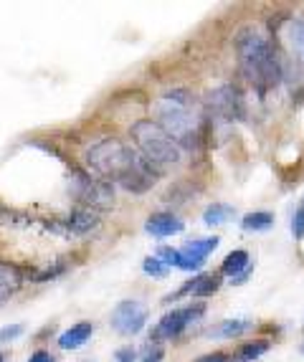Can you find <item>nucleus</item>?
Here are the masks:
<instances>
[{
    "label": "nucleus",
    "mask_w": 304,
    "mask_h": 362,
    "mask_svg": "<svg viewBox=\"0 0 304 362\" xmlns=\"http://www.w3.org/2000/svg\"><path fill=\"white\" fill-rule=\"evenodd\" d=\"M84 165L89 168V175L110 182V185L117 182L132 195H142L152 190L160 177L158 170L150 163H145V157L140 152L117 137L94 142L84 152Z\"/></svg>",
    "instance_id": "f257e3e1"
},
{
    "label": "nucleus",
    "mask_w": 304,
    "mask_h": 362,
    "mask_svg": "<svg viewBox=\"0 0 304 362\" xmlns=\"http://www.w3.org/2000/svg\"><path fill=\"white\" fill-rule=\"evenodd\" d=\"M233 46H236L238 69L254 84V89L264 94L279 86V81L284 78V64L276 51V43L267 33H262L254 25H246L236 33Z\"/></svg>",
    "instance_id": "f03ea898"
},
{
    "label": "nucleus",
    "mask_w": 304,
    "mask_h": 362,
    "mask_svg": "<svg viewBox=\"0 0 304 362\" xmlns=\"http://www.w3.org/2000/svg\"><path fill=\"white\" fill-rule=\"evenodd\" d=\"M155 122L170 134L180 150H195L201 145L203 112L188 89H173L163 94L155 102Z\"/></svg>",
    "instance_id": "7ed1b4c3"
},
{
    "label": "nucleus",
    "mask_w": 304,
    "mask_h": 362,
    "mask_svg": "<svg viewBox=\"0 0 304 362\" xmlns=\"http://www.w3.org/2000/svg\"><path fill=\"white\" fill-rule=\"evenodd\" d=\"M129 137H132L134 150L140 152L145 157V163H150L160 175L180 165L182 150L173 142L170 134L165 132L155 119L134 122L132 129H129Z\"/></svg>",
    "instance_id": "20e7f679"
},
{
    "label": "nucleus",
    "mask_w": 304,
    "mask_h": 362,
    "mask_svg": "<svg viewBox=\"0 0 304 362\" xmlns=\"http://www.w3.org/2000/svg\"><path fill=\"white\" fill-rule=\"evenodd\" d=\"M74 200L81 203V208L89 211H110L115 206V187L110 182L99 180V177L89 175L84 170H71V182H69Z\"/></svg>",
    "instance_id": "39448f33"
},
{
    "label": "nucleus",
    "mask_w": 304,
    "mask_h": 362,
    "mask_svg": "<svg viewBox=\"0 0 304 362\" xmlns=\"http://www.w3.org/2000/svg\"><path fill=\"white\" fill-rule=\"evenodd\" d=\"M206 112L221 122H241L246 119V102L238 86L223 84L206 94Z\"/></svg>",
    "instance_id": "423d86ee"
},
{
    "label": "nucleus",
    "mask_w": 304,
    "mask_h": 362,
    "mask_svg": "<svg viewBox=\"0 0 304 362\" xmlns=\"http://www.w3.org/2000/svg\"><path fill=\"white\" fill-rule=\"evenodd\" d=\"M203 314H206V304L203 302H193V304H185L180 309H173L163 317V320L155 325L152 329V342H163V339H177L190 325L201 320Z\"/></svg>",
    "instance_id": "0eeeda50"
},
{
    "label": "nucleus",
    "mask_w": 304,
    "mask_h": 362,
    "mask_svg": "<svg viewBox=\"0 0 304 362\" xmlns=\"http://www.w3.org/2000/svg\"><path fill=\"white\" fill-rule=\"evenodd\" d=\"M147 320H150V309L140 299H124L112 309L110 325L122 337H134L147 327Z\"/></svg>",
    "instance_id": "6e6552de"
},
{
    "label": "nucleus",
    "mask_w": 304,
    "mask_h": 362,
    "mask_svg": "<svg viewBox=\"0 0 304 362\" xmlns=\"http://www.w3.org/2000/svg\"><path fill=\"white\" fill-rule=\"evenodd\" d=\"M218 289H221V274H195L188 284L180 286L173 296H165V304H170L173 299H180V296L206 299V296H213Z\"/></svg>",
    "instance_id": "1a4fd4ad"
},
{
    "label": "nucleus",
    "mask_w": 304,
    "mask_h": 362,
    "mask_svg": "<svg viewBox=\"0 0 304 362\" xmlns=\"http://www.w3.org/2000/svg\"><path fill=\"white\" fill-rule=\"evenodd\" d=\"M145 230L155 238H170V235H177L185 230V223L180 218L173 216V213H152L145 221Z\"/></svg>",
    "instance_id": "9d476101"
},
{
    "label": "nucleus",
    "mask_w": 304,
    "mask_h": 362,
    "mask_svg": "<svg viewBox=\"0 0 304 362\" xmlns=\"http://www.w3.org/2000/svg\"><path fill=\"white\" fill-rule=\"evenodd\" d=\"M64 226H66L69 233L86 235V233H91L94 228H99V213L89 211V208H76V211H71L66 216Z\"/></svg>",
    "instance_id": "9b49d317"
},
{
    "label": "nucleus",
    "mask_w": 304,
    "mask_h": 362,
    "mask_svg": "<svg viewBox=\"0 0 304 362\" xmlns=\"http://www.w3.org/2000/svg\"><path fill=\"white\" fill-rule=\"evenodd\" d=\"M94 334V325L91 322H76L74 327H69L66 332L59 337L61 350H79L89 342V337Z\"/></svg>",
    "instance_id": "f8f14e48"
},
{
    "label": "nucleus",
    "mask_w": 304,
    "mask_h": 362,
    "mask_svg": "<svg viewBox=\"0 0 304 362\" xmlns=\"http://www.w3.org/2000/svg\"><path fill=\"white\" fill-rule=\"evenodd\" d=\"M281 38H284L289 54L297 56V61H302L304 64V18L289 21L286 28H284V33H281Z\"/></svg>",
    "instance_id": "ddd939ff"
},
{
    "label": "nucleus",
    "mask_w": 304,
    "mask_h": 362,
    "mask_svg": "<svg viewBox=\"0 0 304 362\" xmlns=\"http://www.w3.org/2000/svg\"><path fill=\"white\" fill-rule=\"evenodd\" d=\"M254 327V322L249 320H226L221 322L218 327H211L208 329V337H218V339H233V337H241V334H246Z\"/></svg>",
    "instance_id": "4468645a"
},
{
    "label": "nucleus",
    "mask_w": 304,
    "mask_h": 362,
    "mask_svg": "<svg viewBox=\"0 0 304 362\" xmlns=\"http://www.w3.org/2000/svg\"><path fill=\"white\" fill-rule=\"evenodd\" d=\"M251 266V256L249 251H243V248H236L231 254L226 256L223 264H221V276H238L241 272H246Z\"/></svg>",
    "instance_id": "2eb2a0df"
},
{
    "label": "nucleus",
    "mask_w": 304,
    "mask_h": 362,
    "mask_svg": "<svg viewBox=\"0 0 304 362\" xmlns=\"http://www.w3.org/2000/svg\"><path fill=\"white\" fill-rule=\"evenodd\" d=\"M233 216H236V211H233V206H228V203H211V206L203 211V223L213 228V226L228 223Z\"/></svg>",
    "instance_id": "dca6fc26"
},
{
    "label": "nucleus",
    "mask_w": 304,
    "mask_h": 362,
    "mask_svg": "<svg viewBox=\"0 0 304 362\" xmlns=\"http://www.w3.org/2000/svg\"><path fill=\"white\" fill-rule=\"evenodd\" d=\"M271 226H274V213H267V211L246 213L241 221V228L249 230V233H262V230H269Z\"/></svg>",
    "instance_id": "f3484780"
},
{
    "label": "nucleus",
    "mask_w": 304,
    "mask_h": 362,
    "mask_svg": "<svg viewBox=\"0 0 304 362\" xmlns=\"http://www.w3.org/2000/svg\"><path fill=\"white\" fill-rule=\"evenodd\" d=\"M218 243H221L218 235H208V238H195V241H188L185 246H182V251H188V254H193V256H198V259L206 261L208 256L218 248Z\"/></svg>",
    "instance_id": "a211bd4d"
},
{
    "label": "nucleus",
    "mask_w": 304,
    "mask_h": 362,
    "mask_svg": "<svg viewBox=\"0 0 304 362\" xmlns=\"http://www.w3.org/2000/svg\"><path fill=\"white\" fill-rule=\"evenodd\" d=\"M269 339H254V342H243L236 352V360L238 362H256L262 355L269 352Z\"/></svg>",
    "instance_id": "6ab92c4d"
},
{
    "label": "nucleus",
    "mask_w": 304,
    "mask_h": 362,
    "mask_svg": "<svg viewBox=\"0 0 304 362\" xmlns=\"http://www.w3.org/2000/svg\"><path fill=\"white\" fill-rule=\"evenodd\" d=\"M23 281H25L23 269H18V266L11 264V261H0V286L11 289V286L23 284Z\"/></svg>",
    "instance_id": "aec40b11"
},
{
    "label": "nucleus",
    "mask_w": 304,
    "mask_h": 362,
    "mask_svg": "<svg viewBox=\"0 0 304 362\" xmlns=\"http://www.w3.org/2000/svg\"><path fill=\"white\" fill-rule=\"evenodd\" d=\"M142 272H145L147 276L165 279V276H168V266H165L158 256H147V259L142 261Z\"/></svg>",
    "instance_id": "412c9836"
},
{
    "label": "nucleus",
    "mask_w": 304,
    "mask_h": 362,
    "mask_svg": "<svg viewBox=\"0 0 304 362\" xmlns=\"http://www.w3.org/2000/svg\"><path fill=\"white\" fill-rule=\"evenodd\" d=\"M165 357V350L160 347L158 342H150L142 347V360L140 362H163Z\"/></svg>",
    "instance_id": "4be33fe9"
},
{
    "label": "nucleus",
    "mask_w": 304,
    "mask_h": 362,
    "mask_svg": "<svg viewBox=\"0 0 304 362\" xmlns=\"http://www.w3.org/2000/svg\"><path fill=\"white\" fill-rule=\"evenodd\" d=\"M292 233L297 241H304V200L299 203V208L292 216Z\"/></svg>",
    "instance_id": "5701e85b"
},
{
    "label": "nucleus",
    "mask_w": 304,
    "mask_h": 362,
    "mask_svg": "<svg viewBox=\"0 0 304 362\" xmlns=\"http://www.w3.org/2000/svg\"><path fill=\"white\" fill-rule=\"evenodd\" d=\"M23 332H25L23 325H8V327H3V329H0V344H8V342H13V339H18Z\"/></svg>",
    "instance_id": "b1692460"
},
{
    "label": "nucleus",
    "mask_w": 304,
    "mask_h": 362,
    "mask_svg": "<svg viewBox=\"0 0 304 362\" xmlns=\"http://www.w3.org/2000/svg\"><path fill=\"white\" fill-rule=\"evenodd\" d=\"M115 360L117 362H137V350H134V347H122V350H117Z\"/></svg>",
    "instance_id": "393cba45"
},
{
    "label": "nucleus",
    "mask_w": 304,
    "mask_h": 362,
    "mask_svg": "<svg viewBox=\"0 0 304 362\" xmlns=\"http://www.w3.org/2000/svg\"><path fill=\"white\" fill-rule=\"evenodd\" d=\"M193 362H231V355L228 352H208V355L198 357Z\"/></svg>",
    "instance_id": "a878e982"
},
{
    "label": "nucleus",
    "mask_w": 304,
    "mask_h": 362,
    "mask_svg": "<svg viewBox=\"0 0 304 362\" xmlns=\"http://www.w3.org/2000/svg\"><path fill=\"white\" fill-rule=\"evenodd\" d=\"M28 362H54V357H51V352H46V350H36L28 357Z\"/></svg>",
    "instance_id": "bb28decb"
},
{
    "label": "nucleus",
    "mask_w": 304,
    "mask_h": 362,
    "mask_svg": "<svg viewBox=\"0 0 304 362\" xmlns=\"http://www.w3.org/2000/svg\"><path fill=\"white\" fill-rule=\"evenodd\" d=\"M251 272H254V266H249V269H246V272H241V274H238V276H233V279H231V284H236V286L246 284V279L251 276Z\"/></svg>",
    "instance_id": "cd10ccee"
},
{
    "label": "nucleus",
    "mask_w": 304,
    "mask_h": 362,
    "mask_svg": "<svg viewBox=\"0 0 304 362\" xmlns=\"http://www.w3.org/2000/svg\"><path fill=\"white\" fill-rule=\"evenodd\" d=\"M0 362H6V355H3V352H0Z\"/></svg>",
    "instance_id": "c85d7f7f"
},
{
    "label": "nucleus",
    "mask_w": 304,
    "mask_h": 362,
    "mask_svg": "<svg viewBox=\"0 0 304 362\" xmlns=\"http://www.w3.org/2000/svg\"><path fill=\"white\" fill-rule=\"evenodd\" d=\"M0 296H3V291H0Z\"/></svg>",
    "instance_id": "c756f323"
},
{
    "label": "nucleus",
    "mask_w": 304,
    "mask_h": 362,
    "mask_svg": "<svg viewBox=\"0 0 304 362\" xmlns=\"http://www.w3.org/2000/svg\"><path fill=\"white\" fill-rule=\"evenodd\" d=\"M302 352H304V347H302Z\"/></svg>",
    "instance_id": "7c9ffc66"
}]
</instances>
